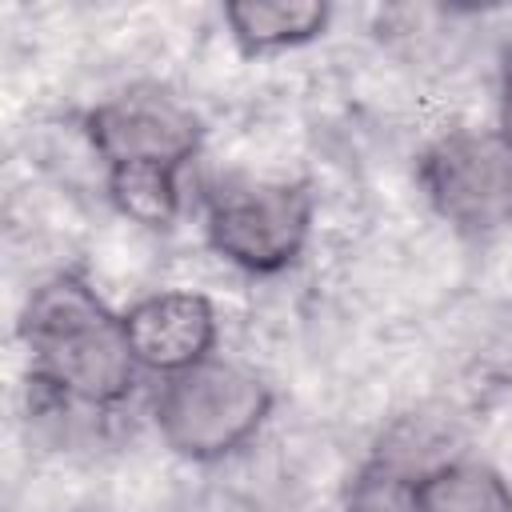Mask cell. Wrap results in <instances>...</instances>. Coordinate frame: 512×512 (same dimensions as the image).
<instances>
[{"instance_id":"8","label":"cell","mask_w":512,"mask_h":512,"mask_svg":"<svg viewBox=\"0 0 512 512\" xmlns=\"http://www.w3.org/2000/svg\"><path fill=\"white\" fill-rule=\"evenodd\" d=\"M416 512H512V484L476 456H448L412 476Z\"/></svg>"},{"instance_id":"11","label":"cell","mask_w":512,"mask_h":512,"mask_svg":"<svg viewBox=\"0 0 512 512\" xmlns=\"http://www.w3.org/2000/svg\"><path fill=\"white\" fill-rule=\"evenodd\" d=\"M496 104H500V120H496V128H504L508 136H512V48H504V56H500V84H496Z\"/></svg>"},{"instance_id":"6","label":"cell","mask_w":512,"mask_h":512,"mask_svg":"<svg viewBox=\"0 0 512 512\" xmlns=\"http://www.w3.org/2000/svg\"><path fill=\"white\" fill-rule=\"evenodd\" d=\"M124 336L144 376H180L216 356L220 316L196 288H160L132 300L124 312Z\"/></svg>"},{"instance_id":"5","label":"cell","mask_w":512,"mask_h":512,"mask_svg":"<svg viewBox=\"0 0 512 512\" xmlns=\"http://www.w3.org/2000/svg\"><path fill=\"white\" fill-rule=\"evenodd\" d=\"M84 136L104 172L168 168L184 172L204 148L196 108L164 84H132L84 112Z\"/></svg>"},{"instance_id":"1","label":"cell","mask_w":512,"mask_h":512,"mask_svg":"<svg viewBox=\"0 0 512 512\" xmlns=\"http://www.w3.org/2000/svg\"><path fill=\"white\" fill-rule=\"evenodd\" d=\"M16 336L28 352L32 384L56 404L108 412L140 380L124 316L80 272L44 276L20 308Z\"/></svg>"},{"instance_id":"4","label":"cell","mask_w":512,"mask_h":512,"mask_svg":"<svg viewBox=\"0 0 512 512\" xmlns=\"http://www.w3.org/2000/svg\"><path fill=\"white\" fill-rule=\"evenodd\" d=\"M416 184L452 232L492 240L512 228V136L496 124L448 128L420 152Z\"/></svg>"},{"instance_id":"9","label":"cell","mask_w":512,"mask_h":512,"mask_svg":"<svg viewBox=\"0 0 512 512\" xmlns=\"http://www.w3.org/2000/svg\"><path fill=\"white\" fill-rule=\"evenodd\" d=\"M180 176L184 172H168V168H116L104 172V192L124 220L152 232H168L184 208Z\"/></svg>"},{"instance_id":"2","label":"cell","mask_w":512,"mask_h":512,"mask_svg":"<svg viewBox=\"0 0 512 512\" xmlns=\"http://www.w3.org/2000/svg\"><path fill=\"white\" fill-rule=\"evenodd\" d=\"M272 404L276 392L256 368L212 356L160 380L152 424L172 456L188 464H220L260 436Z\"/></svg>"},{"instance_id":"7","label":"cell","mask_w":512,"mask_h":512,"mask_svg":"<svg viewBox=\"0 0 512 512\" xmlns=\"http://www.w3.org/2000/svg\"><path fill=\"white\" fill-rule=\"evenodd\" d=\"M220 12L244 56H276L316 44L332 24L328 0H228Z\"/></svg>"},{"instance_id":"10","label":"cell","mask_w":512,"mask_h":512,"mask_svg":"<svg viewBox=\"0 0 512 512\" xmlns=\"http://www.w3.org/2000/svg\"><path fill=\"white\" fill-rule=\"evenodd\" d=\"M344 512H416L412 508V476L404 468L372 456L348 484Z\"/></svg>"},{"instance_id":"3","label":"cell","mask_w":512,"mask_h":512,"mask_svg":"<svg viewBox=\"0 0 512 512\" xmlns=\"http://www.w3.org/2000/svg\"><path fill=\"white\" fill-rule=\"evenodd\" d=\"M204 244L244 276L288 272L316 224V196L300 180L228 176L208 184L200 212Z\"/></svg>"}]
</instances>
